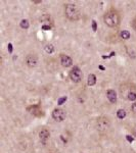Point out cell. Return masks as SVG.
I'll return each instance as SVG.
<instances>
[{
	"instance_id": "d6986e66",
	"label": "cell",
	"mask_w": 136,
	"mask_h": 153,
	"mask_svg": "<svg viewBox=\"0 0 136 153\" xmlns=\"http://www.w3.org/2000/svg\"><path fill=\"white\" fill-rule=\"evenodd\" d=\"M131 110H132L133 113H135L136 114V102H134L132 105H131Z\"/></svg>"
},
{
	"instance_id": "6da1fadb",
	"label": "cell",
	"mask_w": 136,
	"mask_h": 153,
	"mask_svg": "<svg viewBox=\"0 0 136 153\" xmlns=\"http://www.w3.org/2000/svg\"><path fill=\"white\" fill-rule=\"evenodd\" d=\"M103 22L110 28H118L121 24V16L115 8H111L103 16Z\"/></svg>"
},
{
	"instance_id": "2e32d148",
	"label": "cell",
	"mask_w": 136,
	"mask_h": 153,
	"mask_svg": "<svg viewBox=\"0 0 136 153\" xmlns=\"http://www.w3.org/2000/svg\"><path fill=\"white\" fill-rule=\"evenodd\" d=\"M127 99L130 100V101H135L136 100V93H135V91H132V92H130L129 94H128Z\"/></svg>"
},
{
	"instance_id": "e0dca14e",
	"label": "cell",
	"mask_w": 136,
	"mask_h": 153,
	"mask_svg": "<svg viewBox=\"0 0 136 153\" xmlns=\"http://www.w3.org/2000/svg\"><path fill=\"white\" fill-rule=\"evenodd\" d=\"M67 99H68V98H67V96H65V97H61V98H59L58 101V103L59 105L64 104V102H66Z\"/></svg>"
},
{
	"instance_id": "7c38bea8",
	"label": "cell",
	"mask_w": 136,
	"mask_h": 153,
	"mask_svg": "<svg viewBox=\"0 0 136 153\" xmlns=\"http://www.w3.org/2000/svg\"><path fill=\"white\" fill-rule=\"evenodd\" d=\"M87 84L89 86H94L96 84V76L93 75V74H90V75L88 76Z\"/></svg>"
},
{
	"instance_id": "603a6c76",
	"label": "cell",
	"mask_w": 136,
	"mask_h": 153,
	"mask_svg": "<svg viewBox=\"0 0 136 153\" xmlns=\"http://www.w3.org/2000/svg\"><path fill=\"white\" fill-rule=\"evenodd\" d=\"M126 137H127V140L129 142H133V138H131L130 136H126Z\"/></svg>"
},
{
	"instance_id": "52a82bcc",
	"label": "cell",
	"mask_w": 136,
	"mask_h": 153,
	"mask_svg": "<svg viewBox=\"0 0 136 153\" xmlns=\"http://www.w3.org/2000/svg\"><path fill=\"white\" fill-rule=\"evenodd\" d=\"M27 110H28L31 114H33L34 117H43V111H42L40 105H38V104L28 106V107H27Z\"/></svg>"
},
{
	"instance_id": "ba28073f",
	"label": "cell",
	"mask_w": 136,
	"mask_h": 153,
	"mask_svg": "<svg viewBox=\"0 0 136 153\" xmlns=\"http://www.w3.org/2000/svg\"><path fill=\"white\" fill-rule=\"evenodd\" d=\"M59 61H61V65L64 68H70V66L73 65V59L69 55H66V54H61Z\"/></svg>"
},
{
	"instance_id": "ffe728a7",
	"label": "cell",
	"mask_w": 136,
	"mask_h": 153,
	"mask_svg": "<svg viewBox=\"0 0 136 153\" xmlns=\"http://www.w3.org/2000/svg\"><path fill=\"white\" fill-rule=\"evenodd\" d=\"M92 29L94 32H96V30H97V24H96L95 21H92Z\"/></svg>"
},
{
	"instance_id": "44dd1931",
	"label": "cell",
	"mask_w": 136,
	"mask_h": 153,
	"mask_svg": "<svg viewBox=\"0 0 136 153\" xmlns=\"http://www.w3.org/2000/svg\"><path fill=\"white\" fill-rule=\"evenodd\" d=\"M51 29V26H49V25H43L42 26V30H50Z\"/></svg>"
},
{
	"instance_id": "8fae6325",
	"label": "cell",
	"mask_w": 136,
	"mask_h": 153,
	"mask_svg": "<svg viewBox=\"0 0 136 153\" xmlns=\"http://www.w3.org/2000/svg\"><path fill=\"white\" fill-rule=\"evenodd\" d=\"M120 37L123 39V40H128V39H130L131 34L129 31H127V30H123V31L120 32Z\"/></svg>"
},
{
	"instance_id": "5bb4252c",
	"label": "cell",
	"mask_w": 136,
	"mask_h": 153,
	"mask_svg": "<svg viewBox=\"0 0 136 153\" xmlns=\"http://www.w3.org/2000/svg\"><path fill=\"white\" fill-rule=\"evenodd\" d=\"M126 115H127V113L124 109H119L117 111V117L119 120H123V118L126 117Z\"/></svg>"
},
{
	"instance_id": "7402d4cb",
	"label": "cell",
	"mask_w": 136,
	"mask_h": 153,
	"mask_svg": "<svg viewBox=\"0 0 136 153\" xmlns=\"http://www.w3.org/2000/svg\"><path fill=\"white\" fill-rule=\"evenodd\" d=\"M7 47H8V52H9V53H11V52H12V45H11L10 43H9Z\"/></svg>"
},
{
	"instance_id": "4fadbf2b",
	"label": "cell",
	"mask_w": 136,
	"mask_h": 153,
	"mask_svg": "<svg viewBox=\"0 0 136 153\" xmlns=\"http://www.w3.org/2000/svg\"><path fill=\"white\" fill-rule=\"evenodd\" d=\"M19 26H21V28H22V29L28 30V29H29V27H30L29 21H28V19H22L21 23H19Z\"/></svg>"
},
{
	"instance_id": "9a60e30c",
	"label": "cell",
	"mask_w": 136,
	"mask_h": 153,
	"mask_svg": "<svg viewBox=\"0 0 136 153\" xmlns=\"http://www.w3.org/2000/svg\"><path fill=\"white\" fill-rule=\"evenodd\" d=\"M45 51L47 52L48 54H51L53 53L54 51V46L52 44H47V45H45Z\"/></svg>"
},
{
	"instance_id": "277c9868",
	"label": "cell",
	"mask_w": 136,
	"mask_h": 153,
	"mask_svg": "<svg viewBox=\"0 0 136 153\" xmlns=\"http://www.w3.org/2000/svg\"><path fill=\"white\" fill-rule=\"evenodd\" d=\"M69 76H70L72 82L80 83L81 81H82V78H83L82 71L80 70V68H79V66H74V68L70 71Z\"/></svg>"
},
{
	"instance_id": "7a4b0ae2",
	"label": "cell",
	"mask_w": 136,
	"mask_h": 153,
	"mask_svg": "<svg viewBox=\"0 0 136 153\" xmlns=\"http://www.w3.org/2000/svg\"><path fill=\"white\" fill-rule=\"evenodd\" d=\"M65 16L72 22H77L81 19V12L74 3H67L65 4Z\"/></svg>"
},
{
	"instance_id": "8992f818",
	"label": "cell",
	"mask_w": 136,
	"mask_h": 153,
	"mask_svg": "<svg viewBox=\"0 0 136 153\" xmlns=\"http://www.w3.org/2000/svg\"><path fill=\"white\" fill-rule=\"evenodd\" d=\"M51 114H52L53 120L58 123L65 120V118H66V111L64 109H61V108H54Z\"/></svg>"
},
{
	"instance_id": "ac0fdd59",
	"label": "cell",
	"mask_w": 136,
	"mask_h": 153,
	"mask_svg": "<svg viewBox=\"0 0 136 153\" xmlns=\"http://www.w3.org/2000/svg\"><path fill=\"white\" fill-rule=\"evenodd\" d=\"M131 26H132L133 30H134V31L136 32V16L132 19V22H131Z\"/></svg>"
},
{
	"instance_id": "30bf717a",
	"label": "cell",
	"mask_w": 136,
	"mask_h": 153,
	"mask_svg": "<svg viewBox=\"0 0 136 153\" xmlns=\"http://www.w3.org/2000/svg\"><path fill=\"white\" fill-rule=\"evenodd\" d=\"M49 137H50V133H49V131L47 129L41 130L40 133H39V138H40L41 142L43 143V144H45L46 141L49 139Z\"/></svg>"
},
{
	"instance_id": "cb8c5ba5",
	"label": "cell",
	"mask_w": 136,
	"mask_h": 153,
	"mask_svg": "<svg viewBox=\"0 0 136 153\" xmlns=\"http://www.w3.org/2000/svg\"><path fill=\"white\" fill-rule=\"evenodd\" d=\"M135 135H136V131H135Z\"/></svg>"
},
{
	"instance_id": "5b68a950",
	"label": "cell",
	"mask_w": 136,
	"mask_h": 153,
	"mask_svg": "<svg viewBox=\"0 0 136 153\" xmlns=\"http://www.w3.org/2000/svg\"><path fill=\"white\" fill-rule=\"evenodd\" d=\"M25 62H26L27 66H29L30 68H36L37 65H38V57H37L36 54L30 53L25 58Z\"/></svg>"
},
{
	"instance_id": "3957f363",
	"label": "cell",
	"mask_w": 136,
	"mask_h": 153,
	"mask_svg": "<svg viewBox=\"0 0 136 153\" xmlns=\"http://www.w3.org/2000/svg\"><path fill=\"white\" fill-rule=\"evenodd\" d=\"M96 129L99 133H107L111 129V122L107 117H100L96 120Z\"/></svg>"
},
{
	"instance_id": "9c48e42d",
	"label": "cell",
	"mask_w": 136,
	"mask_h": 153,
	"mask_svg": "<svg viewBox=\"0 0 136 153\" xmlns=\"http://www.w3.org/2000/svg\"><path fill=\"white\" fill-rule=\"evenodd\" d=\"M107 97H108V99L111 103H113V104L117 103V93H116L115 90H113V89L108 90L107 91Z\"/></svg>"
}]
</instances>
